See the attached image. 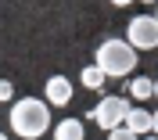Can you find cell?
<instances>
[{"mask_svg": "<svg viewBox=\"0 0 158 140\" xmlns=\"http://www.w3.org/2000/svg\"><path fill=\"white\" fill-rule=\"evenodd\" d=\"M126 40L133 43V50H158V18L155 14H137V18H129Z\"/></svg>", "mask_w": 158, "mask_h": 140, "instance_id": "cell-4", "label": "cell"}, {"mask_svg": "<svg viewBox=\"0 0 158 140\" xmlns=\"http://www.w3.org/2000/svg\"><path fill=\"white\" fill-rule=\"evenodd\" d=\"M11 130L22 140H43L50 130V104L40 97H22L11 104Z\"/></svg>", "mask_w": 158, "mask_h": 140, "instance_id": "cell-1", "label": "cell"}, {"mask_svg": "<svg viewBox=\"0 0 158 140\" xmlns=\"http://www.w3.org/2000/svg\"><path fill=\"white\" fill-rule=\"evenodd\" d=\"M129 97H133V101H148V97H155V79L137 76V79L129 83Z\"/></svg>", "mask_w": 158, "mask_h": 140, "instance_id": "cell-8", "label": "cell"}, {"mask_svg": "<svg viewBox=\"0 0 158 140\" xmlns=\"http://www.w3.org/2000/svg\"><path fill=\"white\" fill-rule=\"evenodd\" d=\"M54 140H83V119H61L54 126Z\"/></svg>", "mask_w": 158, "mask_h": 140, "instance_id": "cell-7", "label": "cell"}, {"mask_svg": "<svg viewBox=\"0 0 158 140\" xmlns=\"http://www.w3.org/2000/svg\"><path fill=\"white\" fill-rule=\"evenodd\" d=\"M144 140H158V137H155V133H151V137H144Z\"/></svg>", "mask_w": 158, "mask_h": 140, "instance_id": "cell-13", "label": "cell"}, {"mask_svg": "<svg viewBox=\"0 0 158 140\" xmlns=\"http://www.w3.org/2000/svg\"><path fill=\"white\" fill-rule=\"evenodd\" d=\"M155 97H158V79H155Z\"/></svg>", "mask_w": 158, "mask_h": 140, "instance_id": "cell-14", "label": "cell"}, {"mask_svg": "<svg viewBox=\"0 0 158 140\" xmlns=\"http://www.w3.org/2000/svg\"><path fill=\"white\" fill-rule=\"evenodd\" d=\"M43 93H47V104L65 108V104L72 101V83H69V76H50L47 86H43Z\"/></svg>", "mask_w": 158, "mask_h": 140, "instance_id": "cell-5", "label": "cell"}, {"mask_svg": "<svg viewBox=\"0 0 158 140\" xmlns=\"http://www.w3.org/2000/svg\"><path fill=\"white\" fill-rule=\"evenodd\" d=\"M155 18H158V7H155Z\"/></svg>", "mask_w": 158, "mask_h": 140, "instance_id": "cell-15", "label": "cell"}, {"mask_svg": "<svg viewBox=\"0 0 158 140\" xmlns=\"http://www.w3.org/2000/svg\"><path fill=\"white\" fill-rule=\"evenodd\" d=\"M108 140H140V137H137V133H133V130H126V126H122V130L108 133Z\"/></svg>", "mask_w": 158, "mask_h": 140, "instance_id": "cell-10", "label": "cell"}, {"mask_svg": "<svg viewBox=\"0 0 158 140\" xmlns=\"http://www.w3.org/2000/svg\"><path fill=\"white\" fill-rule=\"evenodd\" d=\"M129 111H133V104H129L126 97L108 93V97H101V101H97V108H90V111H86V119H90V122H97L104 133H115V130H122V126H126Z\"/></svg>", "mask_w": 158, "mask_h": 140, "instance_id": "cell-3", "label": "cell"}, {"mask_svg": "<svg viewBox=\"0 0 158 140\" xmlns=\"http://www.w3.org/2000/svg\"><path fill=\"white\" fill-rule=\"evenodd\" d=\"M126 130H133L140 140H144V137H151V133H155V111L133 108V111H129V119H126Z\"/></svg>", "mask_w": 158, "mask_h": 140, "instance_id": "cell-6", "label": "cell"}, {"mask_svg": "<svg viewBox=\"0 0 158 140\" xmlns=\"http://www.w3.org/2000/svg\"><path fill=\"white\" fill-rule=\"evenodd\" d=\"M104 79H108V76H104L97 65H86V68H83V76H79V83H83L86 90H101V86H104Z\"/></svg>", "mask_w": 158, "mask_h": 140, "instance_id": "cell-9", "label": "cell"}, {"mask_svg": "<svg viewBox=\"0 0 158 140\" xmlns=\"http://www.w3.org/2000/svg\"><path fill=\"white\" fill-rule=\"evenodd\" d=\"M155 137H158V111H155Z\"/></svg>", "mask_w": 158, "mask_h": 140, "instance_id": "cell-12", "label": "cell"}, {"mask_svg": "<svg viewBox=\"0 0 158 140\" xmlns=\"http://www.w3.org/2000/svg\"><path fill=\"white\" fill-rule=\"evenodd\" d=\"M11 93H15V83L4 79V83H0V101H11Z\"/></svg>", "mask_w": 158, "mask_h": 140, "instance_id": "cell-11", "label": "cell"}, {"mask_svg": "<svg viewBox=\"0 0 158 140\" xmlns=\"http://www.w3.org/2000/svg\"><path fill=\"white\" fill-rule=\"evenodd\" d=\"M94 65H97L108 79H126L129 72L137 68V50L129 40H118V36H108V40L97 43V54H94Z\"/></svg>", "mask_w": 158, "mask_h": 140, "instance_id": "cell-2", "label": "cell"}]
</instances>
